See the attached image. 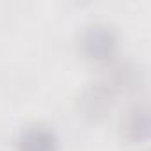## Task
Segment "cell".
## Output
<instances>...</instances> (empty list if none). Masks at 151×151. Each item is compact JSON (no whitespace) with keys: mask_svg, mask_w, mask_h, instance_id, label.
Returning a JSON list of instances; mask_svg holds the SVG:
<instances>
[{"mask_svg":"<svg viewBox=\"0 0 151 151\" xmlns=\"http://www.w3.org/2000/svg\"><path fill=\"white\" fill-rule=\"evenodd\" d=\"M121 133L130 142H144L149 137V110L146 103L132 105L121 117Z\"/></svg>","mask_w":151,"mask_h":151,"instance_id":"cell-4","label":"cell"},{"mask_svg":"<svg viewBox=\"0 0 151 151\" xmlns=\"http://www.w3.org/2000/svg\"><path fill=\"white\" fill-rule=\"evenodd\" d=\"M116 94H117L116 87L103 77V78L89 84L87 87H84V91L80 93V98H78V107L86 116L101 117L112 109Z\"/></svg>","mask_w":151,"mask_h":151,"instance_id":"cell-2","label":"cell"},{"mask_svg":"<svg viewBox=\"0 0 151 151\" xmlns=\"http://www.w3.org/2000/svg\"><path fill=\"white\" fill-rule=\"evenodd\" d=\"M82 53L96 62H107L117 50V34L107 23H91L80 34Z\"/></svg>","mask_w":151,"mask_h":151,"instance_id":"cell-1","label":"cell"},{"mask_svg":"<svg viewBox=\"0 0 151 151\" xmlns=\"http://www.w3.org/2000/svg\"><path fill=\"white\" fill-rule=\"evenodd\" d=\"M59 139L45 124H30L16 137V151H57Z\"/></svg>","mask_w":151,"mask_h":151,"instance_id":"cell-3","label":"cell"}]
</instances>
